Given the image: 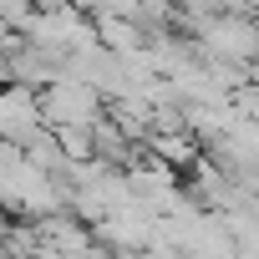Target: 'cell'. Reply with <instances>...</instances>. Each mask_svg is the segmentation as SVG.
I'll use <instances>...</instances> for the list:
<instances>
[{"instance_id": "obj_2", "label": "cell", "mask_w": 259, "mask_h": 259, "mask_svg": "<svg viewBox=\"0 0 259 259\" xmlns=\"http://www.w3.org/2000/svg\"><path fill=\"white\" fill-rule=\"evenodd\" d=\"M143 148H148V158L163 163V168H193V163H198V143H193V133H153Z\"/></svg>"}, {"instance_id": "obj_4", "label": "cell", "mask_w": 259, "mask_h": 259, "mask_svg": "<svg viewBox=\"0 0 259 259\" xmlns=\"http://www.w3.org/2000/svg\"><path fill=\"white\" fill-rule=\"evenodd\" d=\"M133 259H173V254H158V249H148V254H133Z\"/></svg>"}, {"instance_id": "obj_3", "label": "cell", "mask_w": 259, "mask_h": 259, "mask_svg": "<svg viewBox=\"0 0 259 259\" xmlns=\"http://www.w3.org/2000/svg\"><path fill=\"white\" fill-rule=\"evenodd\" d=\"M56 148H61L66 168H76V163H97V153H92V127H61V133H56Z\"/></svg>"}, {"instance_id": "obj_5", "label": "cell", "mask_w": 259, "mask_h": 259, "mask_svg": "<svg viewBox=\"0 0 259 259\" xmlns=\"http://www.w3.org/2000/svg\"><path fill=\"white\" fill-rule=\"evenodd\" d=\"M36 259H61V254H36Z\"/></svg>"}, {"instance_id": "obj_1", "label": "cell", "mask_w": 259, "mask_h": 259, "mask_svg": "<svg viewBox=\"0 0 259 259\" xmlns=\"http://www.w3.org/2000/svg\"><path fill=\"white\" fill-rule=\"evenodd\" d=\"M36 107H41V127H51V133H61V127H92L107 112L97 87L71 81V76H56L46 92H36Z\"/></svg>"}]
</instances>
